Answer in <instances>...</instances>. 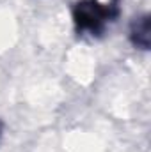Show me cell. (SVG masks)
<instances>
[{
	"instance_id": "cell-1",
	"label": "cell",
	"mask_w": 151,
	"mask_h": 152,
	"mask_svg": "<svg viewBox=\"0 0 151 152\" xmlns=\"http://www.w3.org/2000/svg\"><path fill=\"white\" fill-rule=\"evenodd\" d=\"M119 14V0H80L73 5V21L78 32L100 36L105 23Z\"/></svg>"
},
{
	"instance_id": "cell-3",
	"label": "cell",
	"mask_w": 151,
	"mask_h": 152,
	"mask_svg": "<svg viewBox=\"0 0 151 152\" xmlns=\"http://www.w3.org/2000/svg\"><path fill=\"white\" fill-rule=\"evenodd\" d=\"M0 129H2V126H0Z\"/></svg>"
},
{
	"instance_id": "cell-2",
	"label": "cell",
	"mask_w": 151,
	"mask_h": 152,
	"mask_svg": "<svg viewBox=\"0 0 151 152\" xmlns=\"http://www.w3.org/2000/svg\"><path fill=\"white\" fill-rule=\"evenodd\" d=\"M130 41L135 48L150 50L151 46V18L150 14H142L133 18L130 25Z\"/></svg>"
}]
</instances>
